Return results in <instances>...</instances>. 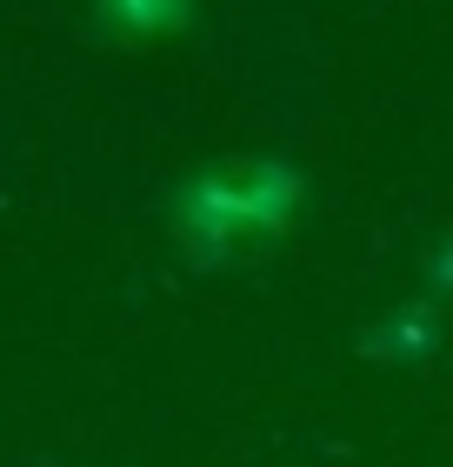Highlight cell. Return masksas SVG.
Segmentation results:
<instances>
[{
    "instance_id": "7a4b0ae2",
    "label": "cell",
    "mask_w": 453,
    "mask_h": 467,
    "mask_svg": "<svg viewBox=\"0 0 453 467\" xmlns=\"http://www.w3.org/2000/svg\"><path fill=\"white\" fill-rule=\"evenodd\" d=\"M100 7L127 34H160V27H174V20H187V0H100Z\"/></svg>"
},
{
    "instance_id": "6da1fadb",
    "label": "cell",
    "mask_w": 453,
    "mask_h": 467,
    "mask_svg": "<svg viewBox=\"0 0 453 467\" xmlns=\"http://www.w3.org/2000/svg\"><path fill=\"white\" fill-rule=\"evenodd\" d=\"M293 201H300V181H293V167H280V161H241V167H213V174H201L180 194V227H187V241L201 261H213L233 234H247V227H280L293 214Z\"/></svg>"
}]
</instances>
